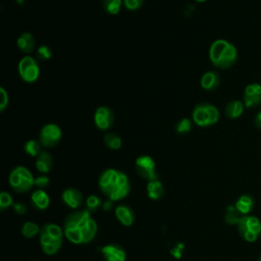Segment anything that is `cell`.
<instances>
[{"mask_svg": "<svg viewBox=\"0 0 261 261\" xmlns=\"http://www.w3.org/2000/svg\"><path fill=\"white\" fill-rule=\"evenodd\" d=\"M64 237L74 245L91 243L98 231V224L87 210H75L66 215L63 221Z\"/></svg>", "mask_w": 261, "mask_h": 261, "instance_id": "obj_1", "label": "cell"}, {"mask_svg": "<svg viewBox=\"0 0 261 261\" xmlns=\"http://www.w3.org/2000/svg\"><path fill=\"white\" fill-rule=\"evenodd\" d=\"M98 185L100 191L113 202L121 201L126 198L130 192V182L125 172L107 168L99 176Z\"/></svg>", "mask_w": 261, "mask_h": 261, "instance_id": "obj_2", "label": "cell"}, {"mask_svg": "<svg viewBox=\"0 0 261 261\" xmlns=\"http://www.w3.org/2000/svg\"><path fill=\"white\" fill-rule=\"evenodd\" d=\"M209 59L216 68H229L238 59L237 48L233 44L226 40H215L209 48Z\"/></svg>", "mask_w": 261, "mask_h": 261, "instance_id": "obj_3", "label": "cell"}, {"mask_svg": "<svg viewBox=\"0 0 261 261\" xmlns=\"http://www.w3.org/2000/svg\"><path fill=\"white\" fill-rule=\"evenodd\" d=\"M64 239L63 228L55 223H46L41 226L39 233V242L42 251L48 255L53 256L59 252L62 247Z\"/></svg>", "mask_w": 261, "mask_h": 261, "instance_id": "obj_4", "label": "cell"}, {"mask_svg": "<svg viewBox=\"0 0 261 261\" xmlns=\"http://www.w3.org/2000/svg\"><path fill=\"white\" fill-rule=\"evenodd\" d=\"M9 186L15 193H27L35 186V177L25 166L17 165L9 173Z\"/></svg>", "mask_w": 261, "mask_h": 261, "instance_id": "obj_5", "label": "cell"}, {"mask_svg": "<svg viewBox=\"0 0 261 261\" xmlns=\"http://www.w3.org/2000/svg\"><path fill=\"white\" fill-rule=\"evenodd\" d=\"M192 118L198 126H211L218 121L219 111L214 105L207 102H202L194 107Z\"/></svg>", "mask_w": 261, "mask_h": 261, "instance_id": "obj_6", "label": "cell"}, {"mask_svg": "<svg viewBox=\"0 0 261 261\" xmlns=\"http://www.w3.org/2000/svg\"><path fill=\"white\" fill-rule=\"evenodd\" d=\"M17 69L19 76L25 83H35L40 76L39 63L31 55H25L19 60Z\"/></svg>", "mask_w": 261, "mask_h": 261, "instance_id": "obj_7", "label": "cell"}, {"mask_svg": "<svg viewBox=\"0 0 261 261\" xmlns=\"http://www.w3.org/2000/svg\"><path fill=\"white\" fill-rule=\"evenodd\" d=\"M137 173L144 179L150 181L158 179L155 160L149 155H141L135 161Z\"/></svg>", "mask_w": 261, "mask_h": 261, "instance_id": "obj_8", "label": "cell"}, {"mask_svg": "<svg viewBox=\"0 0 261 261\" xmlns=\"http://www.w3.org/2000/svg\"><path fill=\"white\" fill-rule=\"evenodd\" d=\"M62 138L61 128L56 123L45 124L39 134V141L45 148H53L57 146Z\"/></svg>", "mask_w": 261, "mask_h": 261, "instance_id": "obj_9", "label": "cell"}, {"mask_svg": "<svg viewBox=\"0 0 261 261\" xmlns=\"http://www.w3.org/2000/svg\"><path fill=\"white\" fill-rule=\"evenodd\" d=\"M94 123L101 130L109 129L114 123V112L108 106H99L94 113Z\"/></svg>", "mask_w": 261, "mask_h": 261, "instance_id": "obj_10", "label": "cell"}, {"mask_svg": "<svg viewBox=\"0 0 261 261\" xmlns=\"http://www.w3.org/2000/svg\"><path fill=\"white\" fill-rule=\"evenodd\" d=\"M61 200L64 205L69 207L70 209L77 210L82 207L84 203V196L83 193L76 188H67L63 190L61 194Z\"/></svg>", "mask_w": 261, "mask_h": 261, "instance_id": "obj_11", "label": "cell"}, {"mask_svg": "<svg viewBox=\"0 0 261 261\" xmlns=\"http://www.w3.org/2000/svg\"><path fill=\"white\" fill-rule=\"evenodd\" d=\"M101 254L105 261H126V253L122 246L111 243L101 248Z\"/></svg>", "mask_w": 261, "mask_h": 261, "instance_id": "obj_12", "label": "cell"}, {"mask_svg": "<svg viewBox=\"0 0 261 261\" xmlns=\"http://www.w3.org/2000/svg\"><path fill=\"white\" fill-rule=\"evenodd\" d=\"M244 104L247 108H254L261 104V85L250 84L244 91Z\"/></svg>", "mask_w": 261, "mask_h": 261, "instance_id": "obj_13", "label": "cell"}, {"mask_svg": "<svg viewBox=\"0 0 261 261\" xmlns=\"http://www.w3.org/2000/svg\"><path fill=\"white\" fill-rule=\"evenodd\" d=\"M116 219L123 226H130L135 222V212L132 207L126 204H118L114 208Z\"/></svg>", "mask_w": 261, "mask_h": 261, "instance_id": "obj_14", "label": "cell"}, {"mask_svg": "<svg viewBox=\"0 0 261 261\" xmlns=\"http://www.w3.org/2000/svg\"><path fill=\"white\" fill-rule=\"evenodd\" d=\"M30 202L36 210L44 211L50 205V197L44 190L37 189L32 193L30 197Z\"/></svg>", "mask_w": 261, "mask_h": 261, "instance_id": "obj_15", "label": "cell"}, {"mask_svg": "<svg viewBox=\"0 0 261 261\" xmlns=\"http://www.w3.org/2000/svg\"><path fill=\"white\" fill-rule=\"evenodd\" d=\"M36 168L42 174H47L51 171L53 166V158L51 153L46 150H42L36 158Z\"/></svg>", "mask_w": 261, "mask_h": 261, "instance_id": "obj_16", "label": "cell"}, {"mask_svg": "<svg viewBox=\"0 0 261 261\" xmlns=\"http://www.w3.org/2000/svg\"><path fill=\"white\" fill-rule=\"evenodd\" d=\"M200 85L205 91H214L220 85V76L216 71H206L200 80Z\"/></svg>", "mask_w": 261, "mask_h": 261, "instance_id": "obj_17", "label": "cell"}, {"mask_svg": "<svg viewBox=\"0 0 261 261\" xmlns=\"http://www.w3.org/2000/svg\"><path fill=\"white\" fill-rule=\"evenodd\" d=\"M16 45L20 51L25 54H31L36 48V40L30 32H24L19 35L16 40Z\"/></svg>", "mask_w": 261, "mask_h": 261, "instance_id": "obj_18", "label": "cell"}, {"mask_svg": "<svg viewBox=\"0 0 261 261\" xmlns=\"http://www.w3.org/2000/svg\"><path fill=\"white\" fill-rule=\"evenodd\" d=\"M146 190H147L148 197L154 201L160 200L164 196V193H165L164 186L159 179L148 181Z\"/></svg>", "mask_w": 261, "mask_h": 261, "instance_id": "obj_19", "label": "cell"}, {"mask_svg": "<svg viewBox=\"0 0 261 261\" xmlns=\"http://www.w3.org/2000/svg\"><path fill=\"white\" fill-rule=\"evenodd\" d=\"M244 107H245L244 102H242L240 100H232V101H229L225 105L224 113H225L226 117H228L230 119H236L243 114Z\"/></svg>", "mask_w": 261, "mask_h": 261, "instance_id": "obj_20", "label": "cell"}, {"mask_svg": "<svg viewBox=\"0 0 261 261\" xmlns=\"http://www.w3.org/2000/svg\"><path fill=\"white\" fill-rule=\"evenodd\" d=\"M103 142L110 150H118L122 146L121 138L115 133H106L103 136Z\"/></svg>", "mask_w": 261, "mask_h": 261, "instance_id": "obj_21", "label": "cell"}, {"mask_svg": "<svg viewBox=\"0 0 261 261\" xmlns=\"http://www.w3.org/2000/svg\"><path fill=\"white\" fill-rule=\"evenodd\" d=\"M41 230V227L33 221H25L22 223L21 225V234L25 238V239H33L36 236H39Z\"/></svg>", "mask_w": 261, "mask_h": 261, "instance_id": "obj_22", "label": "cell"}, {"mask_svg": "<svg viewBox=\"0 0 261 261\" xmlns=\"http://www.w3.org/2000/svg\"><path fill=\"white\" fill-rule=\"evenodd\" d=\"M252 207H253V199L248 195L241 196L236 203V208L241 214L249 213Z\"/></svg>", "mask_w": 261, "mask_h": 261, "instance_id": "obj_23", "label": "cell"}, {"mask_svg": "<svg viewBox=\"0 0 261 261\" xmlns=\"http://www.w3.org/2000/svg\"><path fill=\"white\" fill-rule=\"evenodd\" d=\"M102 201L101 199L96 196V195H90L87 199H86V203H85V210H87L88 212H90L91 214L96 213L100 208H102Z\"/></svg>", "mask_w": 261, "mask_h": 261, "instance_id": "obj_24", "label": "cell"}, {"mask_svg": "<svg viewBox=\"0 0 261 261\" xmlns=\"http://www.w3.org/2000/svg\"><path fill=\"white\" fill-rule=\"evenodd\" d=\"M42 145L40 143V141L38 140H29L24 143V146H23V150L24 152L32 156V157H37L40 152L42 151Z\"/></svg>", "mask_w": 261, "mask_h": 261, "instance_id": "obj_25", "label": "cell"}, {"mask_svg": "<svg viewBox=\"0 0 261 261\" xmlns=\"http://www.w3.org/2000/svg\"><path fill=\"white\" fill-rule=\"evenodd\" d=\"M122 4L123 0H103V9L105 12L115 15L120 11Z\"/></svg>", "mask_w": 261, "mask_h": 261, "instance_id": "obj_26", "label": "cell"}, {"mask_svg": "<svg viewBox=\"0 0 261 261\" xmlns=\"http://www.w3.org/2000/svg\"><path fill=\"white\" fill-rule=\"evenodd\" d=\"M241 213L237 210L236 206H228L226 208V213L224 216V220L227 224H238L241 220Z\"/></svg>", "mask_w": 261, "mask_h": 261, "instance_id": "obj_27", "label": "cell"}, {"mask_svg": "<svg viewBox=\"0 0 261 261\" xmlns=\"http://www.w3.org/2000/svg\"><path fill=\"white\" fill-rule=\"evenodd\" d=\"M192 126H193L192 120L190 118L184 117L180 120H178L177 123L175 124V130L179 135H187L191 132Z\"/></svg>", "mask_w": 261, "mask_h": 261, "instance_id": "obj_28", "label": "cell"}, {"mask_svg": "<svg viewBox=\"0 0 261 261\" xmlns=\"http://www.w3.org/2000/svg\"><path fill=\"white\" fill-rule=\"evenodd\" d=\"M13 200H12V197L11 195L6 192V191H2L0 193V210L2 212H4L5 210H7L8 208L12 207L13 205Z\"/></svg>", "mask_w": 261, "mask_h": 261, "instance_id": "obj_29", "label": "cell"}, {"mask_svg": "<svg viewBox=\"0 0 261 261\" xmlns=\"http://www.w3.org/2000/svg\"><path fill=\"white\" fill-rule=\"evenodd\" d=\"M52 56V50L47 45H41L37 49V58L39 61H47Z\"/></svg>", "mask_w": 261, "mask_h": 261, "instance_id": "obj_30", "label": "cell"}, {"mask_svg": "<svg viewBox=\"0 0 261 261\" xmlns=\"http://www.w3.org/2000/svg\"><path fill=\"white\" fill-rule=\"evenodd\" d=\"M50 185V178L47 176V174H41L38 177L35 178V186L38 189H46Z\"/></svg>", "mask_w": 261, "mask_h": 261, "instance_id": "obj_31", "label": "cell"}, {"mask_svg": "<svg viewBox=\"0 0 261 261\" xmlns=\"http://www.w3.org/2000/svg\"><path fill=\"white\" fill-rule=\"evenodd\" d=\"M9 96L3 87H0V111L3 112L8 106Z\"/></svg>", "mask_w": 261, "mask_h": 261, "instance_id": "obj_32", "label": "cell"}, {"mask_svg": "<svg viewBox=\"0 0 261 261\" xmlns=\"http://www.w3.org/2000/svg\"><path fill=\"white\" fill-rule=\"evenodd\" d=\"M144 1L145 0H123V5L126 9L134 11L139 9L143 5Z\"/></svg>", "mask_w": 261, "mask_h": 261, "instance_id": "obj_33", "label": "cell"}, {"mask_svg": "<svg viewBox=\"0 0 261 261\" xmlns=\"http://www.w3.org/2000/svg\"><path fill=\"white\" fill-rule=\"evenodd\" d=\"M12 209L18 215H23L28 211V207L23 202H14L12 205Z\"/></svg>", "mask_w": 261, "mask_h": 261, "instance_id": "obj_34", "label": "cell"}, {"mask_svg": "<svg viewBox=\"0 0 261 261\" xmlns=\"http://www.w3.org/2000/svg\"><path fill=\"white\" fill-rule=\"evenodd\" d=\"M113 201L112 200H110V199H107L106 201H104L103 203H102V209H103V211H105V212H109L112 208H113Z\"/></svg>", "mask_w": 261, "mask_h": 261, "instance_id": "obj_35", "label": "cell"}, {"mask_svg": "<svg viewBox=\"0 0 261 261\" xmlns=\"http://www.w3.org/2000/svg\"><path fill=\"white\" fill-rule=\"evenodd\" d=\"M254 123L255 125L261 129V110L256 114L255 116V119H254Z\"/></svg>", "mask_w": 261, "mask_h": 261, "instance_id": "obj_36", "label": "cell"}, {"mask_svg": "<svg viewBox=\"0 0 261 261\" xmlns=\"http://www.w3.org/2000/svg\"><path fill=\"white\" fill-rule=\"evenodd\" d=\"M197 2H199V3H202V2H205L206 0H196Z\"/></svg>", "mask_w": 261, "mask_h": 261, "instance_id": "obj_37", "label": "cell"}, {"mask_svg": "<svg viewBox=\"0 0 261 261\" xmlns=\"http://www.w3.org/2000/svg\"><path fill=\"white\" fill-rule=\"evenodd\" d=\"M32 261H38V260H32Z\"/></svg>", "mask_w": 261, "mask_h": 261, "instance_id": "obj_38", "label": "cell"}]
</instances>
